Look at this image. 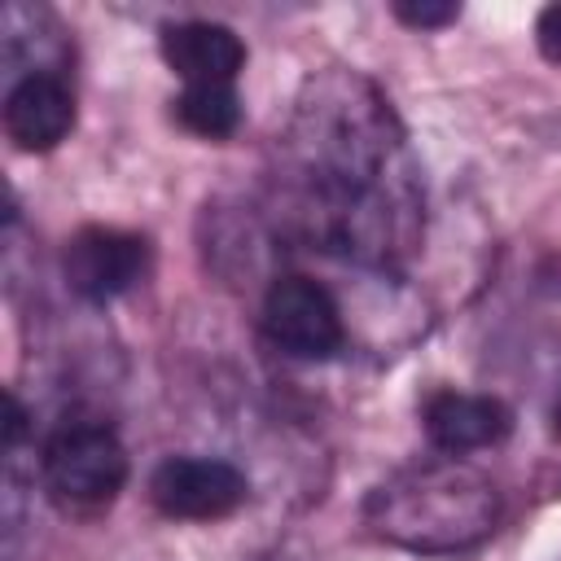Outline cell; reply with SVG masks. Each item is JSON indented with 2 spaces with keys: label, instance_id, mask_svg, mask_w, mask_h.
<instances>
[{
  "label": "cell",
  "instance_id": "obj_5",
  "mask_svg": "<svg viewBox=\"0 0 561 561\" xmlns=\"http://www.w3.org/2000/svg\"><path fill=\"white\" fill-rule=\"evenodd\" d=\"M245 473L215 456H167L149 478V500L158 513L180 522H215L245 504Z\"/></svg>",
  "mask_w": 561,
  "mask_h": 561
},
{
  "label": "cell",
  "instance_id": "obj_6",
  "mask_svg": "<svg viewBox=\"0 0 561 561\" xmlns=\"http://www.w3.org/2000/svg\"><path fill=\"white\" fill-rule=\"evenodd\" d=\"M145 267H149V241L105 224L79 228L61 254L66 285L88 302H110L127 294L145 276Z\"/></svg>",
  "mask_w": 561,
  "mask_h": 561
},
{
  "label": "cell",
  "instance_id": "obj_12",
  "mask_svg": "<svg viewBox=\"0 0 561 561\" xmlns=\"http://www.w3.org/2000/svg\"><path fill=\"white\" fill-rule=\"evenodd\" d=\"M535 39H539V53H543L552 66H561V4H548V9L539 13Z\"/></svg>",
  "mask_w": 561,
  "mask_h": 561
},
{
  "label": "cell",
  "instance_id": "obj_1",
  "mask_svg": "<svg viewBox=\"0 0 561 561\" xmlns=\"http://www.w3.org/2000/svg\"><path fill=\"white\" fill-rule=\"evenodd\" d=\"M285 167L294 219L320 250L386 267L416 245V167L373 79L355 70L311 75L285 127Z\"/></svg>",
  "mask_w": 561,
  "mask_h": 561
},
{
  "label": "cell",
  "instance_id": "obj_10",
  "mask_svg": "<svg viewBox=\"0 0 561 561\" xmlns=\"http://www.w3.org/2000/svg\"><path fill=\"white\" fill-rule=\"evenodd\" d=\"M175 118H180V127H188L202 140H224L241 127V101H237L232 83H193L180 92Z\"/></svg>",
  "mask_w": 561,
  "mask_h": 561
},
{
  "label": "cell",
  "instance_id": "obj_11",
  "mask_svg": "<svg viewBox=\"0 0 561 561\" xmlns=\"http://www.w3.org/2000/svg\"><path fill=\"white\" fill-rule=\"evenodd\" d=\"M394 18L408 26H447L460 18V4H394Z\"/></svg>",
  "mask_w": 561,
  "mask_h": 561
},
{
  "label": "cell",
  "instance_id": "obj_9",
  "mask_svg": "<svg viewBox=\"0 0 561 561\" xmlns=\"http://www.w3.org/2000/svg\"><path fill=\"white\" fill-rule=\"evenodd\" d=\"M425 438L447 451V456H465L478 447L500 443L513 430V412L491 399V394H465V390H438L425 399Z\"/></svg>",
  "mask_w": 561,
  "mask_h": 561
},
{
  "label": "cell",
  "instance_id": "obj_7",
  "mask_svg": "<svg viewBox=\"0 0 561 561\" xmlns=\"http://www.w3.org/2000/svg\"><path fill=\"white\" fill-rule=\"evenodd\" d=\"M75 127V92L53 70H26L4 96V131L22 153L57 149Z\"/></svg>",
  "mask_w": 561,
  "mask_h": 561
},
{
  "label": "cell",
  "instance_id": "obj_4",
  "mask_svg": "<svg viewBox=\"0 0 561 561\" xmlns=\"http://www.w3.org/2000/svg\"><path fill=\"white\" fill-rule=\"evenodd\" d=\"M263 329L272 346L294 359H329L346 342L337 298L311 276H280L263 298Z\"/></svg>",
  "mask_w": 561,
  "mask_h": 561
},
{
  "label": "cell",
  "instance_id": "obj_13",
  "mask_svg": "<svg viewBox=\"0 0 561 561\" xmlns=\"http://www.w3.org/2000/svg\"><path fill=\"white\" fill-rule=\"evenodd\" d=\"M22 434H26V412H22V403H18V394H9V416H4V447L13 451Z\"/></svg>",
  "mask_w": 561,
  "mask_h": 561
},
{
  "label": "cell",
  "instance_id": "obj_3",
  "mask_svg": "<svg viewBox=\"0 0 561 561\" xmlns=\"http://www.w3.org/2000/svg\"><path fill=\"white\" fill-rule=\"evenodd\" d=\"M127 482V451L110 425L75 421L44 443V486L66 508H101Z\"/></svg>",
  "mask_w": 561,
  "mask_h": 561
},
{
  "label": "cell",
  "instance_id": "obj_8",
  "mask_svg": "<svg viewBox=\"0 0 561 561\" xmlns=\"http://www.w3.org/2000/svg\"><path fill=\"white\" fill-rule=\"evenodd\" d=\"M162 61L184 79V88L193 83H232L237 70L245 66V44L232 26L224 22H171L158 35Z\"/></svg>",
  "mask_w": 561,
  "mask_h": 561
},
{
  "label": "cell",
  "instance_id": "obj_2",
  "mask_svg": "<svg viewBox=\"0 0 561 561\" xmlns=\"http://www.w3.org/2000/svg\"><path fill=\"white\" fill-rule=\"evenodd\" d=\"M364 522L386 543L412 552H460L500 522V491L465 460H425L390 473L364 500Z\"/></svg>",
  "mask_w": 561,
  "mask_h": 561
}]
</instances>
